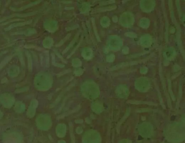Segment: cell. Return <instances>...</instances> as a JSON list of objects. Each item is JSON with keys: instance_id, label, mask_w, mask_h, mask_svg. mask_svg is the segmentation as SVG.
Returning a JSON list of instances; mask_svg holds the SVG:
<instances>
[{"instance_id": "6da1fadb", "label": "cell", "mask_w": 185, "mask_h": 143, "mask_svg": "<svg viewBox=\"0 0 185 143\" xmlns=\"http://www.w3.org/2000/svg\"><path fill=\"white\" fill-rule=\"evenodd\" d=\"M152 128L151 126L149 125H143L141 127L140 132L142 135L145 136H150L151 133Z\"/></svg>"}]
</instances>
